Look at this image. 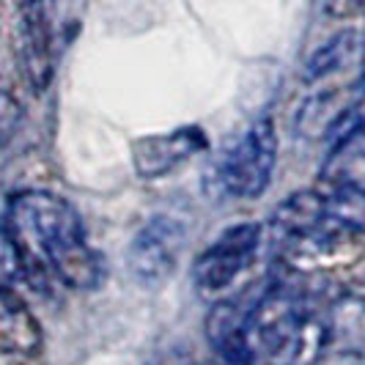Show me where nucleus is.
I'll return each mask as SVG.
<instances>
[{"instance_id": "4", "label": "nucleus", "mask_w": 365, "mask_h": 365, "mask_svg": "<svg viewBox=\"0 0 365 365\" xmlns=\"http://www.w3.org/2000/svg\"><path fill=\"white\" fill-rule=\"evenodd\" d=\"M264 245L261 222L228 225L217 239H212L192 261V286L209 299H220L237 286L239 277L253 269Z\"/></svg>"}, {"instance_id": "1", "label": "nucleus", "mask_w": 365, "mask_h": 365, "mask_svg": "<svg viewBox=\"0 0 365 365\" xmlns=\"http://www.w3.org/2000/svg\"><path fill=\"white\" fill-rule=\"evenodd\" d=\"M28 264L47 272L69 292H96L108 280V264L88 239L86 222L72 201L53 190H19L6 201Z\"/></svg>"}, {"instance_id": "13", "label": "nucleus", "mask_w": 365, "mask_h": 365, "mask_svg": "<svg viewBox=\"0 0 365 365\" xmlns=\"http://www.w3.org/2000/svg\"><path fill=\"white\" fill-rule=\"evenodd\" d=\"M357 3H360V6H363V9H365V0H357Z\"/></svg>"}, {"instance_id": "2", "label": "nucleus", "mask_w": 365, "mask_h": 365, "mask_svg": "<svg viewBox=\"0 0 365 365\" xmlns=\"http://www.w3.org/2000/svg\"><path fill=\"white\" fill-rule=\"evenodd\" d=\"M86 0H28L22 9V66L28 83L44 91L61 53L83 28Z\"/></svg>"}, {"instance_id": "14", "label": "nucleus", "mask_w": 365, "mask_h": 365, "mask_svg": "<svg viewBox=\"0 0 365 365\" xmlns=\"http://www.w3.org/2000/svg\"><path fill=\"white\" fill-rule=\"evenodd\" d=\"M363 88H365V72H363Z\"/></svg>"}, {"instance_id": "6", "label": "nucleus", "mask_w": 365, "mask_h": 365, "mask_svg": "<svg viewBox=\"0 0 365 365\" xmlns=\"http://www.w3.org/2000/svg\"><path fill=\"white\" fill-rule=\"evenodd\" d=\"M206 146H209L206 132L195 124H187L170 132L138 138L132 143V165L140 179H163L206 151Z\"/></svg>"}, {"instance_id": "11", "label": "nucleus", "mask_w": 365, "mask_h": 365, "mask_svg": "<svg viewBox=\"0 0 365 365\" xmlns=\"http://www.w3.org/2000/svg\"><path fill=\"white\" fill-rule=\"evenodd\" d=\"M354 63H365V41L357 31H341L308 58L305 83L329 80L335 74L346 72Z\"/></svg>"}, {"instance_id": "12", "label": "nucleus", "mask_w": 365, "mask_h": 365, "mask_svg": "<svg viewBox=\"0 0 365 365\" xmlns=\"http://www.w3.org/2000/svg\"><path fill=\"white\" fill-rule=\"evenodd\" d=\"M28 258L19 247L17 237L11 228L0 225V283L6 286H17L25 280V272H28Z\"/></svg>"}, {"instance_id": "8", "label": "nucleus", "mask_w": 365, "mask_h": 365, "mask_svg": "<svg viewBox=\"0 0 365 365\" xmlns=\"http://www.w3.org/2000/svg\"><path fill=\"white\" fill-rule=\"evenodd\" d=\"M44 344L34 311L19 299L14 286L0 283V354L34 357Z\"/></svg>"}, {"instance_id": "10", "label": "nucleus", "mask_w": 365, "mask_h": 365, "mask_svg": "<svg viewBox=\"0 0 365 365\" xmlns=\"http://www.w3.org/2000/svg\"><path fill=\"white\" fill-rule=\"evenodd\" d=\"M324 332H327V354H357L365 344V299L363 297H335L332 302L322 305Z\"/></svg>"}, {"instance_id": "3", "label": "nucleus", "mask_w": 365, "mask_h": 365, "mask_svg": "<svg viewBox=\"0 0 365 365\" xmlns=\"http://www.w3.org/2000/svg\"><path fill=\"white\" fill-rule=\"evenodd\" d=\"M277 165V129L272 118H258L220 151L212 165V187L234 201L261 198Z\"/></svg>"}, {"instance_id": "9", "label": "nucleus", "mask_w": 365, "mask_h": 365, "mask_svg": "<svg viewBox=\"0 0 365 365\" xmlns=\"http://www.w3.org/2000/svg\"><path fill=\"white\" fill-rule=\"evenodd\" d=\"M357 105L360 102H351V99H346V93L341 91L313 93L297 110V121H294L297 132L308 140H324V138L332 140L351 118Z\"/></svg>"}, {"instance_id": "7", "label": "nucleus", "mask_w": 365, "mask_h": 365, "mask_svg": "<svg viewBox=\"0 0 365 365\" xmlns=\"http://www.w3.org/2000/svg\"><path fill=\"white\" fill-rule=\"evenodd\" d=\"M319 179L327 187L365 192V102L357 105L344 129L332 138Z\"/></svg>"}, {"instance_id": "5", "label": "nucleus", "mask_w": 365, "mask_h": 365, "mask_svg": "<svg viewBox=\"0 0 365 365\" xmlns=\"http://www.w3.org/2000/svg\"><path fill=\"white\" fill-rule=\"evenodd\" d=\"M187 245V225L173 215L151 217L127 247V269L143 289H160L176 272Z\"/></svg>"}]
</instances>
